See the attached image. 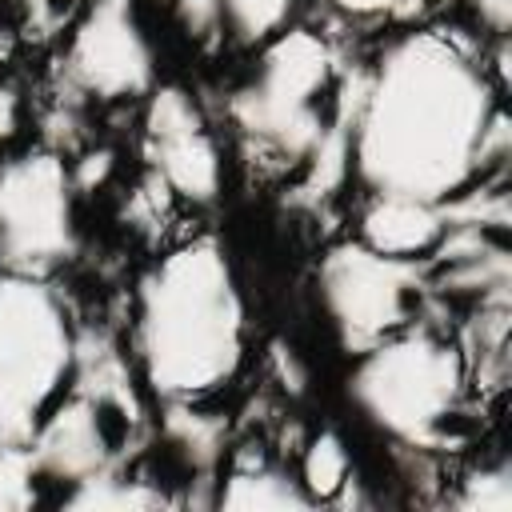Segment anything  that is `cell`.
I'll return each mask as SVG.
<instances>
[{"label": "cell", "mask_w": 512, "mask_h": 512, "mask_svg": "<svg viewBox=\"0 0 512 512\" xmlns=\"http://www.w3.org/2000/svg\"><path fill=\"white\" fill-rule=\"evenodd\" d=\"M176 20H180L184 36L196 40V44H204V48L216 44L220 32H224V20H220L216 0H176Z\"/></svg>", "instance_id": "cell-20"}, {"label": "cell", "mask_w": 512, "mask_h": 512, "mask_svg": "<svg viewBox=\"0 0 512 512\" xmlns=\"http://www.w3.org/2000/svg\"><path fill=\"white\" fill-rule=\"evenodd\" d=\"M76 184L60 152H24L0 164V272L52 276L72 264Z\"/></svg>", "instance_id": "cell-8"}, {"label": "cell", "mask_w": 512, "mask_h": 512, "mask_svg": "<svg viewBox=\"0 0 512 512\" xmlns=\"http://www.w3.org/2000/svg\"><path fill=\"white\" fill-rule=\"evenodd\" d=\"M20 116H24V100H20V88L0 80V144L12 140L20 132Z\"/></svg>", "instance_id": "cell-24"}, {"label": "cell", "mask_w": 512, "mask_h": 512, "mask_svg": "<svg viewBox=\"0 0 512 512\" xmlns=\"http://www.w3.org/2000/svg\"><path fill=\"white\" fill-rule=\"evenodd\" d=\"M216 8L240 44H268L276 32H284L296 0H216Z\"/></svg>", "instance_id": "cell-16"}, {"label": "cell", "mask_w": 512, "mask_h": 512, "mask_svg": "<svg viewBox=\"0 0 512 512\" xmlns=\"http://www.w3.org/2000/svg\"><path fill=\"white\" fill-rule=\"evenodd\" d=\"M472 12L480 16V24L496 36V40H508V24H512V0H468Z\"/></svg>", "instance_id": "cell-23"}, {"label": "cell", "mask_w": 512, "mask_h": 512, "mask_svg": "<svg viewBox=\"0 0 512 512\" xmlns=\"http://www.w3.org/2000/svg\"><path fill=\"white\" fill-rule=\"evenodd\" d=\"M356 232H360L356 236L360 244H368L384 256L428 264L448 236V212H444V204L376 192L364 200Z\"/></svg>", "instance_id": "cell-11"}, {"label": "cell", "mask_w": 512, "mask_h": 512, "mask_svg": "<svg viewBox=\"0 0 512 512\" xmlns=\"http://www.w3.org/2000/svg\"><path fill=\"white\" fill-rule=\"evenodd\" d=\"M144 440V408L124 356L96 332L76 336V376L28 444L36 504H60L80 480L124 468Z\"/></svg>", "instance_id": "cell-5"}, {"label": "cell", "mask_w": 512, "mask_h": 512, "mask_svg": "<svg viewBox=\"0 0 512 512\" xmlns=\"http://www.w3.org/2000/svg\"><path fill=\"white\" fill-rule=\"evenodd\" d=\"M324 4L340 16H348V20H380V16L408 12L416 0H324Z\"/></svg>", "instance_id": "cell-21"}, {"label": "cell", "mask_w": 512, "mask_h": 512, "mask_svg": "<svg viewBox=\"0 0 512 512\" xmlns=\"http://www.w3.org/2000/svg\"><path fill=\"white\" fill-rule=\"evenodd\" d=\"M316 292L328 328L348 356L424 324L436 296L428 264L384 256L360 240H344L324 252Z\"/></svg>", "instance_id": "cell-7"}, {"label": "cell", "mask_w": 512, "mask_h": 512, "mask_svg": "<svg viewBox=\"0 0 512 512\" xmlns=\"http://www.w3.org/2000/svg\"><path fill=\"white\" fill-rule=\"evenodd\" d=\"M144 160L176 200L212 204L220 196V148L196 100L180 88H156L148 96Z\"/></svg>", "instance_id": "cell-10"}, {"label": "cell", "mask_w": 512, "mask_h": 512, "mask_svg": "<svg viewBox=\"0 0 512 512\" xmlns=\"http://www.w3.org/2000/svg\"><path fill=\"white\" fill-rule=\"evenodd\" d=\"M60 504L64 508H164V504H176V496L164 492L156 480H140V476H128L124 468H112L92 480H80Z\"/></svg>", "instance_id": "cell-15"}, {"label": "cell", "mask_w": 512, "mask_h": 512, "mask_svg": "<svg viewBox=\"0 0 512 512\" xmlns=\"http://www.w3.org/2000/svg\"><path fill=\"white\" fill-rule=\"evenodd\" d=\"M156 56L132 0H84L64 48V84L92 100L152 92Z\"/></svg>", "instance_id": "cell-9"}, {"label": "cell", "mask_w": 512, "mask_h": 512, "mask_svg": "<svg viewBox=\"0 0 512 512\" xmlns=\"http://www.w3.org/2000/svg\"><path fill=\"white\" fill-rule=\"evenodd\" d=\"M72 172V184H76V192H92L96 184H104L108 180V172H112V152H88L76 168H68Z\"/></svg>", "instance_id": "cell-22"}, {"label": "cell", "mask_w": 512, "mask_h": 512, "mask_svg": "<svg viewBox=\"0 0 512 512\" xmlns=\"http://www.w3.org/2000/svg\"><path fill=\"white\" fill-rule=\"evenodd\" d=\"M132 352L140 380L164 404L228 384L248 352V308L228 252L212 236L168 248L136 284Z\"/></svg>", "instance_id": "cell-2"}, {"label": "cell", "mask_w": 512, "mask_h": 512, "mask_svg": "<svg viewBox=\"0 0 512 512\" xmlns=\"http://www.w3.org/2000/svg\"><path fill=\"white\" fill-rule=\"evenodd\" d=\"M508 148L500 80L452 32H404L360 76L348 168L368 196L452 204L480 184H496Z\"/></svg>", "instance_id": "cell-1"}, {"label": "cell", "mask_w": 512, "mask_h": 512, "mask_svg": "<svg viewBox=\"0 0 512 512\" xmlns=\"http://www.w3.org/2000/svg\"><path fill=\"white\" fill-rule=\"evenodd\" d=\"M220 508H256V512H300V508H312V500L304 496V488L296 484V476L280 472V468H268V464H240L228 484L220 488L216 496Z\"/></svg>", "instance_id": "cell-13"}, {"label": "cell", "mask_w": 512, "mask_h": 512, "mask_svg": "<svg viewBox=\"0 0 512 512\" xmlns=\"http://www.w3.org/2000/svg\"><path fill=\"white\" fill-rule=\"evenodd\" d=\"M164 444H168V460L180 468V476L200 480L216 468L220 452H224V420L192 408V400L180 404H164Z\"/></svg>", "instance_id": "cell-12"}, {"label": "cell", "mask_w": 512, "mask_h": 512, "mask_svg": "<svg viewBox=\"0 0 512 512\" xmlns=\"http://www.w3.org/2000/svg\"><path fill=\"white\" fill-rule=\"evenodd\" d=\"M76 328L48 276L0 272V440L28 448L76 376Z\"/></svg>", "instance_id": "cell-6"}, {"label": "cell", "mask_w": 512, "mask_h": 512, "mask_svg": "<svg viewBox=\"0 0 512 512\" xmlns=\"http://www.w3.org/2000/svg\"><path fill=\"white\" fill-rule=\"evenodd\" d=\"M32 504H36V492H32L28 448L0 440V512H16V508H32Z\"/></svg>", "instance_id": "cell-18"}, {"label": "cell", "mask_w": 512, "mask_h": 512, "mask_svg": "<svg viewBox=\"0 0 512 512\" xmlns=\"http://www.w3.org/2000/svg\"><path fill=\"white\" fill-rule=\"evenodd\" d=\"M344 392L360 420L392 448L432 456L472 444L484 416L460 336H448L428 320L360 352Z\"/></svg>", "instance_id": "cell-3"}, {"label": "cell", "mask_w": 512, "mask_h": 512, "mask_svg": "<svg viewBox=\"0 0 512 512\" xmlns=\"http://www.w3.org/2000/svg\"><path fill=\"white\" fill-rule=\"evenodd\" d=\"M352 480H356V472H352V456H348L344 440L336 432H316L304 444L300 472H296V484L304 488V496L312 504H336Z\"/></svg>", "instance_id": "cell-14"}, {"label": "cell", "mask_w": 512, "mask_h": 512, "mask_svg": "<svg viewBox=\"0 0 512 512\" xmlns=\"http://www.w3.org/2000/svg\"><path fill=\"white\" fill-rule=\"evenodd\" d=\"M456 508H480V512H508L512 508V468L508 460H484L472 472H464L460 492L448 496Z\"/></svg>", "instance_id": "cell-17"}, {"label": "cell", "mask_w": 512, "mask_h": 512, "mask_svg": "<svg viewBox=\"0 0 512 512\" xmlns=\"http://www.w3.org/2000/svg\"><path fill=\"white\" fill-rule=\"evenodd\" d=\"M16 8L32 36H56L64 24L80 16L84 0H16Z\"/></svg>", "instance_id": "cell-19"}, {"label": "cell", "mask_w": 512, "mask_h": 512, "mask_svg": "<svg viewBox=\"0 0 512 512\" xmlns=\"http://www.w3.org/2000/svg\"><path fill=\"white\" fill-rule=\"evenodd\" d=\"M356 80H340L332 44L312 28L276 32L256 72L232 92L228 120L248 156L272 168L308 164L332 124L352 108Z\"/></svg>", "instance_id": "cell-4"}]
</instances>
